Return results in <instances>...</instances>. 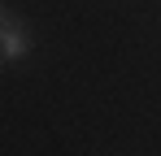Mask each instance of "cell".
<instances>
[{
  "mask_svg": "<svg viewBox=\"0 0 161 156\" xmlns=\"http://www.w3.org/2000/svg\"><path fill=\"white\" fill-rule=\"evenodd\" d=\"M4 22H9V13H4V9H0V30H4Z\"/></svg>",
  "mask_w": 161,
  "mask_h": 156,
  "instance_id": "7a4b0ae2",
  "label": "cell"
},
{
  "mask_svg": "<svg viewBox=\"0 0 161 156\" xmlns=\"http://www.w3.org/2000/svg\"><path fill=\"white\" fill-rule=\"evenodd\" d=\"M0 61H4V52H0Z\"/></svg>",
  "mask_w": 161,
  "mask_h": 156,
  "instance_id": "3957f363",
  "label": "cell"
},
{
  "mask_svg": "<svg viewBox=\"0 0 161 156\" xmlns=\"http://www.w3.org/2000/svg\"><path fill=\"white\" fill-rule=\"evenodd\" d=\"M0 52H4V61H22L31 52V35H26V26L22 22H4V30H0Z\"/></svg>",
  "mask_w": 161,
  "mask_h": 156,
  "instance_id": "6da1fadb",
  "label": "cell"
}]
</instances>
